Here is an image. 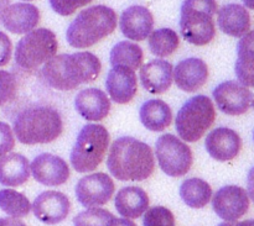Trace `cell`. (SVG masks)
I'll return each mask as SVG.
<instances>
[{"instance_id": "15", "label": "cell", "mask_w": 254, "mask_h": 226, "mask_svg": "<svg viewBox=\"0 0 254 226\" xmlns=\"http://www.w3.org/2000/svg\"><path fill=\"white\" fill-rule=\"evenodd\" d=\"M205 147L208 155L216 161L227 162L237 157L242 148V140L232 129L218 128L208 134Z\"/></svg>"}, {"instance_id": "17", "label": "cell", "mask_w": 254, "mask_h": 226, "mask_svg": "<svg viewBox=\"0 0 254 226\" xmlns=\"http://www.w3.org/2000/svg\"><path fill=\"white\" fill-rule=\"evenodd\" d=\"M106 88L109 96L117 104H127L138 91V81L133 69L117 66L108 72Z\"/></svg>"}, {"instance_id": "32", "label": "cell", "mask_w": 254, "mask_h": 226, "mask_svg": "<svg viewBox=\"0 0 254 226\" xmlns=\"http://www.w3.org/2000/svg\"><path fill=\"white\" fill-rule=\"evenodd\" d=\"M144 226H175V218L169 209L164 207H154L145 212L143 219Z\"/></svg>"}, {"instance_id": "23", "label": "cell", "mask_w": 254, "mask_h": 226, "mask_svg": "<svg viewBox=\"0 0 254 226\" xmlns=\"http://www.w3.org/2000/svg\"><path fill=\"white\" fill-rule=\"evenodd\" d=\"M30 165L25 156L20 153H6L0 157V184L19 187L30 177Z\"/></svg>"}, {"instance_id": "29", "label": "cell", "mask_w": 254, "mask_h": 226, "mask_svg": "<svg viewBox=\"0 0 254 226\" xmlns=\"http://www.w3.org/2000/svg\"><path fill=\"white\" fill-rule=\"evenodd\" d=\"M180 40L171 29H159L149 35V48L158 57H168L178 49Z\"/></svg>"}, {"instance_id": "21", "label": "cell", "mask_w": 254, "mask_h": 226, "mask_svg": "<svg viewBox=\"0 0 254 226\" xmlns=\"http://www.w3.org/2000/svg\"><path fill=\"white\" fill-rule=\"evenodd\" d=\"M174 81V68L164 59H154L140 68V82L151 94H163L170 89Z\"/></svg>"}, {"instance_id": "45", "label": "cell", "mask_w": 254, "mask_h": 226, "mask_svg": "<svg viewBox=\"0 0 254 226\" xmlns=\"http://www.w3.org/2000/svg\"><path fill=\"white\" fill-rule=\"evenodd\" d=\"M253 141H254V133H253Z\"/></svg>"}, {"instance_id": "5", "label": "cell", "mask_w": 254, "mask_h": 226, "mask_svg": "<svg viewBox=\"0 0 254 226\" xmlns=\"http://www.w3.org/2000/svg\"><path fill=\"white\" fill-rule=\"evenodd\" d=\"M217 12L216 0H185L181 6L180 31L191 45L205 46L216 35L213 16Z\"/></svg>"}, {"instance_id": "24", "label": "cell", "mask_w": 254, "mask_h": 226, "mask_svg": "<svg viewBox=\"0 0 254 226\" xmlns=\"http://www.w3.org/2000/svg\"><path fill=\"white\" fill-rule=\"evenodd\" d=\"M116 209L127 219H138L149 209V197L139 187L122 188L116 197Z\"/></svg>"}, {"instance_id": "22", "label": "cell", "mask_w": 254, "mask_h": 226, "mask_svg": "<svg viewBox=\"0 0 254 226\" xmlns=\"http://www.w3.org/2000/svg\"><path fill=\"white\" fill-rule=\"evenodd\" d=\"M217 22L220 29L232 37H242L251 29L250 12L240 4H228L221 7Z\"/></svg>"}, {"instance_id": "34", "label": "cell", "mask_w": 254, "mask_h": 226, "mask_svg": "<svg viewBox=\"0 0 254 226\" xmlns=\"http://www.w3.org/2000/svg\"><path fill=\"white\" fill-rule=\"evenodd\" d=\"M49 1L55 12L62 16H68L76 12L77 9L86 6L93 0H49Z\"/></svg>"}, {"instance_id": "36", "label": "cell", "mask_w": 254, "mask_h": 226, "mask_svg": "<svg viewBox=\"0 0 254 226\" xmlns=\"http://www.w3.org/2000/svg\"><path fill=\"white\" fill-rule=\"evenodd\" d=\"M12 44L6 34L0 31V67L6 66L11 59Z\"/></svg>"}, {"instance_id": "16", "label": "cell", "mask_w": 254, "mask_h": 226, "mask_svg": "<svg viewBox=\"0 0 254 226\" xmlns=\"http://www.w3.org/2000/svg\"><path fill=\"white\" fill-rule=\"evenodd\" d=\"M121 30L124 36L133 41H143L153 32L154 17L150 10L141 5H133L121 16Z\"/></svg>"}, {"instance_id": "20", "label": "cell", "mask_w": 254, "mask_h": 226, "mask_svg": "<svg viewBox=\"0 0 254 226\" xmlns=\"http://www.w3.org/2000/svg\"><path fill=\"white\" fill-rule=\"evenodd\" d=\"M74 108L87 121H101L109 114L111 100L101 89L87 88L77 94Z\"/></svg>"}, {"instance_id": "9", "label": "cell", "mask_w": 254, "mask_h": 226, "mask_svg": "<svg viewBox=\"0 0 254 226\" xmlns=\"http://www.w3.org/2000/svg\"><path fill=\"white\" fill-rule=\"evenodd\" d=\"M155 153L160 168L170 177H183L192 166L191 148L171 134H165L158 138Z\"/></svg>"}, {"instance_id": "8", "label": "cell", "mask_w": 254, "mask_h": 226, "mask_svg": "<svg viewBox=\"0 0 254 226\" xmlns=\"http://www.w3.org/2000/svg\"><path fill=\"white\" fill-rule=\"evenodd\" d=\"M57 48L56 35L51 30H32L17 42L15 62L21 68L32 71L56 56Z\"/></svg>"}, {"instance_id": "25", "label": "cell", "mask_w": 254, "mask_h": 226, "mask_svg": "<svg viewBox=\"0 0 254 226\" xmlns=\"http://www.w3.org/2000/svg\"><path fill=\"white\" fill-rule=\"evenodd\" d=\"M237 54L235 71L238 82L243 86L254 88V30L241 37Z\"/></svg>"}, {"instance_id": "14", "label": "cell", "mask_w": 254, "mask_h": 226, "mask_svg": "<svg viewBox=\"0 0 254 226\" xmlns=\"http://www.w3.org/2000/svg\"><path fill=\"white\" fill-rule=\"evenodd\" d=\"M31 209L40 222L47 225H55L66 219L71 209V203L64 193L47 190L34 200Z\"/></svg>"}, {"instance_id": "44", "label": "cell", "mask_w": 254, "mask_h": 226, "mask_svg": "<svg viewBox=\"0 0 254 226\" xmlns=\"http://www.w3.org/2000/svg\"><path fill=\"white\" fill-rule=\"evenodd\" d=\"M24 1H32V0H24Z\"/></svg>"}, {"instance_id": "30", "label": "cell", "mask_w": 254, "mask_h": 226, "mask_svg": "<svg viewBox=\"0 0 254 226\" xmlns=\"http://www.w3.org/2000/svg\"><path fill=\"white\" fill-rule=\"evenodd\" d=\"M0 209L12 218H24L31 212V204L22 193L14 189H1Z\"/></svg>"}, {"instance_id": "13", "label": "cell", "mask_w": 254, "mask_h": 226, "mask_svg": "<svg viewBox=\"0 0 254 226\" xmlns=\"http://www.w3.org/2000/svg\"><path fill=\"white\" fill-rule=\"evenodd\" d=\"M30 171L37 182L47 187L61 185L69 178V168L66 161L52 153H41L35 157Z\"/></svg>"}, {"instance_id": "3", "label": "cell", "mask_w": 254, "mask_h": 226, "mask_svg": "<svg viewBox=\"0 0 254 226\" xmlns=\"http://www.w3.org/2000/svg\"><path fill=\"white\" fill-rule=\"evenodd\" d=\"M12 131L17 141L24 145L50 143L61 135L64 123L56 109L46 105L31 106L16 116Z\"/></svg>"}, {"instance_id": "7", "label": "cell", "mask_w": 254, "mask_h": 226, "mask_svg": "<svg viewBox=\"0 0 254 226\" xmlns=\"http://www.w3.org/2000/svg\"><path fill=\"white\" fill-rule=\"evenodd\" d=\"M216 120V110L211 99L196 95L189 99L176 115L175 128L179 136L186 142H196Z\"/></svg>"}, {"instance_id": "4", "label": "cell", "mask_w": 254, "mask_h": 226, "mask_svg": "<svg viewBox=\"0 0 254 226\" xmlns=\"http://www.w3.org/2000/svg\"><path fill=\"white\" fill-rule=\"evenodd\" d=\"M117 22L116 11L104 5L82 10L67 29V42L74 48H88L111 35Z\"/></svg>"}, {"instance_id": "31", "label": "cell", "mask_w": 254, "mask_h": 226, "mask_svg": "<svg viewBox=\"0 0 254 226\" xmlns=\"http://www.w3.org/2000/svg\"><path fill=\"white\" fill-rule=\"evenodd\" d=\"M114 215L101 208H89L73 218L74 226H109Z\"/></svg>"}, {"instance_id": "12", "label": "cell", "mask_w": 254, "mask_h": 226, "mask_svg": "<svg viewBox=\"0 0 254 226\" xmlns=\"http://www.w3.org/2000/svg\"><path fill=\"white\" fill-rule=\"evenodd\" d=\"M212 207L216 214L226 222L241 219L250 208V197L238 185H226L217 190L212 198Z\"/></svg>"}, {"instance_id": "33", "label": "cell", "mask_w": 254, "mask_h": 226, "mask_svg": "<svg viewBox=\"0 0 254 226\" xmlns=\"http://www.w3.org/2000/svg\"><path fill=\"white\" fill-rule=\"evenodd\" d=\"M17 82L10 72L0 71V105L9 103L16 95Z\"/></svg>"}, {"instance_id": "18", "label": "cell", "mask_w": 254, "mask_h": 226, "mask_svg": "<svg viewBox=\"0 0 254 226\" xmlns=\"http://www.w3.org/2000/svg\"><path fill=\"white\" fill-rule=\"evenodd\" d=\"M1 22L9 32L16 35L32 31L40 22V11L35 5L16 2L9 5L2 12Z\"/></svg>"}, {"instance_id": "1", "label": "cell", "mask_w": 254, "mask_h": 226, "mask_svg": "<svg viewBox=\"0 0 254 226\" xmlns=\"http://www.w3.org/2000/svg\"><path fill=\"white\" fill-rule=\"evenodd\" d=\"M102 64L91 52L54 56L44 64L42 76L51 88L67 91L98 78Z\"/></svg>"}, {"instance_id": "19", "label": "cell", "mask_w": 254, "mask_h": 226, "mask_svg": "<svg viewBox=\"0 0 254 226\" xmlns=\"http://www.w3.org/2000/svg\"><path fill=\"white\" fill-rule=\"evenodd\" d=\"M208 78V67L201 58L191 57L179 62L174 69V81L184 91L192 93L205 86Z\"/></svg>"}, {"instance_id": "43", "label": "cell", "mask_w": 254, "mask_h": 226, "mask_svg": "<svg viewBox=\"0 0 254 226\" xmlns=\"http://www.w3.org/2000/svg\"><path fill=\"white\" fill-rule=\"evenodd\" d=\"M252 105H253V108H254V98L252 99Z\"/></svg>"}, {"instance_id": "2", "label": "cell", "mask_w": 254, "mask_h": 226, "mask_svg": "<svg viewBox=\"0 0 254 226\" xmlns=\"http://www.w3.org/2000/svg\"><path fill=\"white\" fill-rule=\"evenodd\" d=\"M107 167L113 177L123 182L145 181L155 170L153 150L130 136L119 137L112 143Z\"/></svg>"}, {"instance_id": "39", "label": "cell", "mask_w": 254, "mask_h": 226, "mask_svg": "<svg viewBox=\"0 0 254 226\" xmlns=\"http://www.w3.org/2000/svg\"><path fill=\"white\" fill-rule=\"evenodd\" d=\"M218 226H254V220H245V222H226Z\"/></svg>"}, {"instance_id": "35", "label": "cell", "mask_w": 254, "mask_h": 226, "mask_svg": "<svg viewBox=\"0 0 254 226\" xmlns=\"http://www.w3.org/2000/svg\"><path fill=\"white\" fill-rule=\"evenodd\" d=\"M15 147V137L14 131L11 130L9 124L0 123V157Z\"/></svg>"}, {"instance_id": "37", "label": "cell", "mask_w": 254, "mask_h": 226, "mask_svg": "<svg viewBox=\"0 0 254 226\" xmlns=\"http://www.w3.org/2000/svg\"><path fill=\"white\" fill-rule=\"evenodd\" d=\"M0 226H26V224L19 220V218H1Z\"/></svg>"}, {"instance_id": "10", "label": "cell", "mask_w": 254, "mask_h": 226, "mask_svg": "<svg viewBox=\"0 0 254 226\" xmlns=\"http://www.w3.org/2000/svg\"><path fill=\"white\" fill-rule=\"evenodd\" d=\"M114 182L106 173H93L81 178L76 185L77 200L86 208L107 204L113 197Z\"/></svg>"}, {"instance_id": "26", "label": "cell", "mask_w": 254, "mask_h": 226, "mask_svg": "<svg viewBox=\"0 0 254 226\" xmlns=\"http://www.w3.org/2000/svg\"><path fill=\"white\" fill-rule=\"evenodd\" d=\"M139 116H140V121L144 128L150 131H155V133L164 131L170 126L173 121V113H171L170 106L160 99H151V100L145 101L141 105Z\"/></svg>"}, {"instance_id": "38", "label": "cell", "mask_w": 254, "mask_h": 226, "mask_svg": "<svg viewBox=\"0 0 254 226\" xmlns=\"http://www.w3.org/2000/svg\"><path fill=\"white\" fill-rule=\"evenodd\" d=\"M247 188H248V194H250L251 199L254 203V167L248 172L247 177Z\"/></svg>"}, {"instance_id": "28", "label": "cell", "mask_w": 254, "mask_h": 226, "mask_svg": "<svg viewBox=\"0 0 254 226\" xmlns=\"http://www.w3.org/2000/svg\"><path fill=\"white\" fill-rule=\"evenodd\" d=\"M143 49L136 44L128 41H121L111 51L112 67L122 66L136 71L143 62Z\"/></svg>"}, {"instance_id": "42", "label": "cell", "mask_w": 254, "mask_h": 226, "mask_svg": "<svg viewBox=\"0 0 254 226\" xmlns=\"http://www.w3.org/2000/svg\"><path fill=\"white\" fill-rule=\"evenodd\" d=\"M243 2H245V5L248 9L254 10V0H243Z\"/></svg>"}, {"instance_id": "41", "label": "cell", "mask_w": 254, "mask_h": 226, "mask_svg": "<svg viewBox=\"0 0 254 226\" xmlns=\"http://www.w3.org/2000/svg\"><path fill=\"white\" fill-rule=\"evenodd\" d=\"M10 1H11V0H0V21H1L2 12H4L5 9H6V7L9 6Z\"/></svg>"}, {"instance_id": "27", "label": "cell", "mask_w": 254, "mask_h": 226, "mask_svg": "<svg viewBox=\"0 0 254 226\" xmlns=\"http://www.w3.org/2000/svg\"><path fill=\"white\" fill-rule=\"evenodd\" d=\"M180 197L188 207L201 209L206 207L212 198V189L206 181L190 178L181 184Z\"/></svg>"}, {"instance_id": "6", "label": "cell", "mask_w": 254, "mask_h": 226, "mask_svg": "<svg viewBox=\"0 0 254 226\" xmlns=\"http://www.w3.org/2000/svg\"><path fill=\"white\" fill-rule=\"evenodd\" d=\"M111 136L99 124H87L77 136L71 151V163L78 173L96 171L104 160Z\"/></svg>"}, {"instance_id": "11", "label": "cell", "mask_w": 254, "mask_h": 226, "mask_svg": "<svg viewBox=\"0 0 254 226\" xmlns=\"http://www.w3.org/2000/svg\"><path fill=\"white\" fill-rule=\"evenodd\" d=\"M213 98L218 109L227 115H242L252 103V91L248 87L236 81H227L216 87Z\"/></svg>"}, {"instance_id": "40", "label": "cell", "mask_w": 254, "mask_h": 226, "mask_svg": "<svg viewBox=\"0 0 254 226\" xmlns=\"http://www.w3.org/2000/svg\"><path fill=\"white\" fill-rule=\"evenodd\" d=\"M109 226H136V225L134 224L131 220L127 219V218H124V219H116V218H114V220L111 223V225Z\"/></svg>"}]
</instances>
